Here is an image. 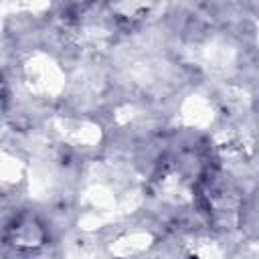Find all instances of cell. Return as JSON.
I'll use <instances>...</instances> for the list:
<instances>
[{"instance_id": "obj_1", "label": "cell", "mask_w": 259, "mask_h": 259, "mask_svg": "<svg viewBox=\"0 0 259 259\" xmlns=\"http://www.w3.org/2000/svg\"><path fill=\"white\" fill-rule=\"evenodd\" d=\"M6 239H10L14 247L32 249V247L45 245L47 229L38 221V217L30 214V212H18V214H14L12 223L6 227Z\"/></svg>"}, {"instance_id": "obj_2", "label": "cell", "mask_w": 259, "mask_h": 259, "mask_svg": "<svg viewBox=\"0 0 259 259\" xmlns=\"http://www.w3.org/2000/svg\"><path fill=\"white\" fill-rule=\"evenodd\" d=\"M95 0H57V8H59V14L61 18H77L81 14H85L91 4Z\"/></svg>"}]
</instances>
